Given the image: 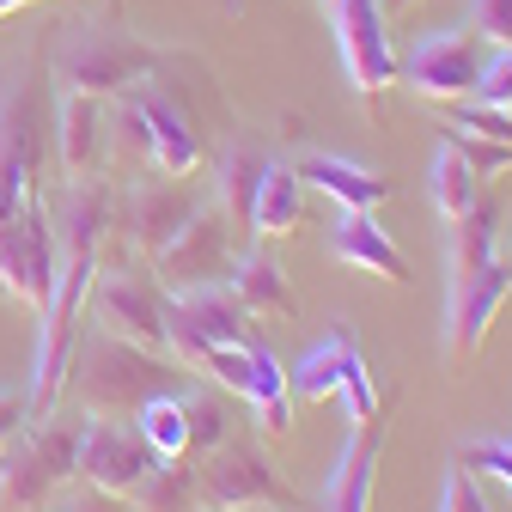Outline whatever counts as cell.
Returning <instances> with one entry per match:
<instances>
[{"label": "cell", "instance_id": "1", "mask_svg": "<svg viewBox=\"0 0 512 512\" xmlns=\"http://www.w3.org/2000/svg\"><path fill=\"white\" fill-rule=\"evenodd\" d=\"M512 299V263L500 256V220L488 202H476L464 220H452V250H445V360L464 366L488 324Z\"/></svg>", "mask_w": 512, "mask_h": 512}, {"label": "cell", "instance_id": "2", "mask_svg": "<svg viewBox=\"0 0 512 512\" xmlns=\"http://www.w3.org/2000/svg\"><path fill=\"white\" fill-rule=\"evenodd\" d=\"M165 378H171L165 354H147V348L122 342V336H110V330L80 336L74 366H68V384H74V397L86 403V415H122V409H141L153 391H171Z\"/></svg>", "mask_w": 512, "mask_h": 512}, {"label": "cell", "instance_id": "3", "mask_svg": "<svg viewBox=\"0 0 512 512\" xmlns=\"http://www.w3.org/2000/svg\"><path fill=\"white\" fill-rule=\"evenodd\" d=\"M74 445H80V421H68L61 409L25 421L19 439L0 445V506L37 512L43 500H55L74 482Z\"/></svg>", "mask_w": 512, "mask_h": 512}, {"label": "cell", "instance_id": "4", "mask_svg": "<svg viewBox=\"0 0 512 512\" xmlns=\"http://www.w3.org/2000/svg\"><path fill=\"white\" fill-rule=\"evenodd\" d=\"M43 86L37 74H13L0 86V226L13 214H25L43 189Z\"/></svg>", "mask_w": 512, "mask_h": 512}, {"label": "cell", "instance_id": "5", "mask_svg": "<svg viewBox=\"0 0 512 512\" xmlns=\"http://www.w3.org/2000/svg\"><path fill=\"white\" fill-rule=\"evenodd\" d=\"M153 49L116 25H80L55 49V80L61 92H92V98H122L153 74Z\"/></svg>", "mask_w": 512, "mask_h": 512}, {"label": "cell", "instance_id": "6", "mask_svg": "<svg viewBox=\"0 0 512 512\" xmlns=\"http://www.w3.org/2000/svg\"><path fill=\"white\" fill-rule=\"evenodd\" d=\"M196 506L202 512H250V506H293V488L287 476L256 452L250 439H220L202 452V470H196Z\"/></svg>", "mask_w": 512, "mask_h": 512}, {"label": "cell", "instance_id": "7", "mask_svg": "<svg viewBox=\"0 0 512 512\" xmlns=\"http://www.w3.org/2000/svg\"><path fill=\"white\" fill-rule=\"evenodd\" d=\"M86 311H92L98 330L135 342V348H147V354H165V287H159L147 269H135V263H116V269H110V263H104L98 281H92Z\"/></svg>", "mask_w": 512, "mask_h": 512}, {"label": "cell", "instance_id": "8", "mask_svg": "<svg viewBox=\"0 0 512 512\" xmlns=\"http://www.w3.org/2000/svg\"><path fill=\"white\" fill-rule=\"evenodd\" d=\"M153 445L141 439L135 421L122 415H80V445H74V482H92L104 494L135 500V488L153 476Z\"/></svg>", "mask_w": 512, "mask_h": 512}, {"label": "cell", "instance_id": "9", "mask_svg": "<svg viewBox=\"0 0 512 512\" xmlns=\"http://www.w3.org/2000/svg\"><path fill=\"white\" fill-rule=\"evenodd\" d=\"M116 122H122V135H135V147L147 153V165H153L159 177H183V183H189V177L208 165V147H202L196 128H189V116H183L177 104H165L159 92H147V86L122 92Z\"/></svg>", "mask_w": 512, "mask_h": 512}, {"label": "cell", "instance_id": "10", "mask_svg": "<svg viewBox=\"0 0 512 512\" xmlns=\"http://www.w3.org/2000/svg\"><path fill=\"white\" fill-rule=\"evenodd\" d=\"M330 31H336V49H342V68H348L354 98L378 110L384 92L397 86V49H391V31H384L378 0H336V7H330Z\"/></svg>", "mask_w": 512, "mask_h": 512}, {"label": "cell", "instance_id": "11", "mask_svg": "<svg viewBox=\"0 0 512 512\" xmlns=\"http://www.w3.org/2000/svg\"><path fill=\"white\" fill-rule=\"evenodd\" d=\"M61 269V244H55V220L43 214V202H31L25 214H13L0 226V293L13 305L37 311L55 287Z\"/></svg>", "mask_w": 512, "mask_h": 512}, {"label": "cell", "instance_id": "12", "mask_svg": "<svg viewBox=\"0 0 512 512\" xmlns=\"http://www.w3.org/2000/svg\"><path fill=\"white\" fill-rule=\"evenodd\" d=\"M476 74H482V55L470 31H433L397 61V80H409V92L427 104H464L476 92Z\"/></svg>", "mask_w": 512, "mask_h": 512}, {"label": "cell", "instance_id": "13", "mask_svg": "<svg viewBox=\"0 0 512 512\" xmlns=\"http://www.w3.org/2000/svg\"><path fill=\"white\" fill-rule=\"evenodd\" d=\"M153 275L165 293H183V287H202V281H226L232 275V250H226V214L220 208H202L177 226V238L153 256Z\"/></svg>", "mask_w": 512, "mask_h": 512}, {"label": "cell", "instance_id": "14", "mask_svg": "<svg viewBox=\"0 0 512 512\" xmlns=\"http://www.w3.org/2000/svg\"><path fill=\"white\" fill-rule=\"evenodd\" d=\"M196 214V196H189V183L183 177H141L135 189H128V202H122V232H128V250L135 256H153L177 238V226Z\"/></svg>", "mask_w": 512, "mask_h": 512}, {"label": "cell", "instance_id": "15", "mask_svg": "<svg viewBox=\"0 0 512 512\" xmlns=\"http://www.w3.org/2000/svg\"><path fill=\"white\" fill-rule=\"evenodd\" d=\"M384 439H391L384 415L348 427L342 452H336V470H330V482H324V512H372V482H378Z\"/></svg>", "mask_w": 512, "mask_h": 512}, {"label": "cell", "instance_id": "16", "mask_svg": "<svg viewBox=\"0 0 512 512\" xmlns=\"http://www.w3.org/2000/svg\"><path fill=\"white\" fill-rule=\"evenodd\" d=\"M55 159L68 177H98L104 171V147H110V128H104V98L92 92H61L55 98Z\"/></svg>", "mask_w": 512, "mask_h": 512}, {"label": "cell", "instance_id": "17", "mask_svg": "<svg viewBox=\"0 0 512 512\" xmlns=\"http://www.w3.org/2000/svg\"><path fill=\"white\" fill-rule=\"evenodd\" d=\"M330 256L342 269H354V275H378L391 287H409V256L397 250V238L384 232L372 214H342L336 232H330Z\"/></svg>", "mask_w": 512, "mask_h": 512}, {"label": "cell", "instance_id": "18", "mask_svg": "<svg viewBox=\"0 0 512 512\" xmlns=\"http://www.w3.org/2000/svg\"><path fill=\"white\" fill-rule=\"evenodd\" d=\"M305 220V177L281 159L263 165V177H256V196H250V214L244 226L256 232V244H275V238H293Z\"/></svg>", "mask_w": 512, "mask_h": 512}, {"label": "cell", "instance_id": "19", "mask_svg": "<svg viewBox=\"0 0 512 512\" xmlns=\"http://www.w3.org/2000/svg\"><path fill=\"white\" fill-rule=\"evenodd\" d=\"M226 287L244 299L250 317H275V324H293V317H299V293H293L287 269L269 256V244H256L250 256H238L232 275H226Z\"/></svg>", "mask_w": 512, "mask_h": 512}, {"label": "cell", "instance_id": "20", "mask_svg": "<svg viewBox=\"0 0 512 512\" xmlns=\"http://www.w3.org/2000/svg\"><path fill=\"white\" fill-rule=\"evenodd\" d=\"M293 171H299L311 189H324L342 214H372L384 196H391V183H384L378 171H366V165H354V159H342V153H311V159H299Z\"/></svg>", "mask_w": 512, "mask_h": 512}, {"label": "cell", "instance_id": "21", "mask_svg": "<svg viewBox=\"0 0 512 512\" xmlns=\"http://www.w3.org/2000/svg\"><path fill=\"white\" fill-rule=\"evenodd\" d=\"M360 360H366L360 342H354L348 330H336V336H324L317 348L299 354V366L287 372V384H293V397H305V403H330V397H342V378H348Z\"/></svg>", "mask_w": 512, "mask_h": 512}, {"label": "cell", "instance_id": "22", "mask_svg": "<svg viewBox=\"0 0 512 512\" xmlns=\"http://www.w3.org/2000/svg\"><path fill=\"white\" fill-rule=\"evenodd\" d=\"M244 403L256 415V427H263L269 439H287L293 433V384H287V366L250 342V384H244Z\"/></svg>", "mask_w": 512, "mask_h": 512}, {"label": "cell", "instance_id": "23", "mask_svg": "<svg viewBox=\"0 0 512 512\" xmlns=\"http://www.w3.org/2000/svg\"><path fill=\"white\" fill-rule=\"evenodd\" d=\"M135 427H141V439L153 445V458H189V452H196L183 391H153V397L135 409Z\"/></svg>", "mask_w": 512, "mask_h": 512}, {"label": "cell", "instance_id": "24", "mask_svg": "<svg viewBox=\"0 0 512 512\" xmlns=\"http://www.w3.org/2000/svg\"><path fill=\"white\" fill-rule=\"evenodd\" d=\"M427 196H433V214L452 226V220H464L476 202H482V189H476V171L464 165V153L452 147V141H439V153H433V165H427Z\"/></svg>", "mask_w": 512, "mask_h": 512}, {"label": "cell", "instance_id": "25", "mask_svg": "<svg viewBox=\"0 0 512 512\" xmlns=\"http://www.w3.org/2000/svg\"><path fill=\"white\" fill-rule=\"evenodd\" d=\"M135 506L141 512H183V506H196V470H183V458H159L153 476L135 488Z\"/></svg>", "mask_w": 512, "mask_h": 512}, {"label": "cell", "instance_id": "26", "mask_svg": "<svg viewBox=\"0 0 512 512\" xmlns=\"http://www.w3.org/2000/svg\"><path fill=\"white\" fill-rule=\"evenodd\" d=\"M263 153L256 147H232L226 153V165H220V214H232V220H244L250 214V196H256V177H263Z\"/></svg>", "mask_w": 512, "mask_h": 512}, {"label": "cell", "instance_id": "27", "mask_svg": "<svg viewBox=\"0 0 512 512\" xmlns=\"http://www.w3.org/2000/svg\"><path fill=\"white\" fill-rule=\"evenodd\" d=\"M445 141H452V147L464 153V165H470L476 177H500V171H512V141L470 135V128H458V122H445Z\"/></svg>", "mask_w": 512, "mask_h": 512}, {"label": "cell", "instance_id": "28", "mask_svg": "<svg viewBox=\"0 0 512 512\" xmlns=\"http://www.w3.org/2000/svg\"><path fill=\"white\" fill-rule=\"evenodd\" d=\"M458 464H464L470 476H494V482L512 494V433H488V439L464 445V452H458Z\"/></svg>", "mask_w": 512, "mask_h": 512}, {"label": "cell", "instance_id": "29", "mask_svg": "<svg viewBox=\"0 0 512 512\" xmlns=\"http://www.w3.org/2000/svg\"><path fill=\"white\" fill-rule=\"evenodd\" d=\"M439 512H494L488 506V494H482V482L452 458V470H445V488H439Z\"/></svg>", "mask_w": 512, "mask_h": 512}, {"label": "cell", "instance_id": "30", "mask_svg": "<svg viewBox=\"0 0 512 512\" xmlns=\"http://www.w3.org/2000/svg\"><path fill=\"white\" fill-rule=\"evenodd\" d=\"M470 98L476 104H494V110H512V49H494V61H482Z\"/></svg>", "mask_w": 512, "mask_h": 512}, {"label": "cell", "instance_id": "31", "mask_svg": "<svg viewBox=\"0 0 512 512\" xmlns=\"http://www.w3.org/2000/svg\"><path fill=\"white\" fill-rule=\"evenodd\" d=\"M470 37H488L494 49H512V0H470Z\"/></svg>", "mask_w": 512, "mask_h": 512}, {"label": "cell", "instance_id": "32", "mask_svg": "<svg viewBox=\"0 0 512 512\" xmlns=\"http://www.w3.org/2000/svg\"><path fill=\"white\" fill-rule=\"evenodd\" d=\"M189 403V433H196V445L208 452V445H220L226 439V409H220V397H183Z\"/></svg>", "mask_w": 512, "mask_h": 512}, {"label": "cell", "instance_id": "33", "mask_svg": "<svg viewBox=\"0 0 512 512\" xmlns=\"http://www.w3.org/2000/svg\"><path fill=\"white\" fill-rule=\"evenodd\" d=\"M37 512H128V500H122V494H104V488H92V482H80L74 494L43 500Z\"/></svg>", "mask_w": 512, "mask_h": 512}, {"label": "cell", "instance_id": "34", "mask_svg": "<svg viewBox=\"0 0 512 512\" xmlns=\"http://www.w3.org/2000/svg\"><path fill=\"white\" fill-rule=\"evenodd\" d=\"M25 421H31V403H25V391H0V445H7V439H19V433H25Z\"/></svg>", "mask_w": 512, "mask_h": 512}, {"label": "cell", "instance_id": "35", "mask_svg": "<svg viewBox=\"0 0 512 512\" xmlns=\"http://www.w3.org/2000/svg\"><path fill=\"white\" fill-rule=\"evenodd\" d=\"M415 7H421V0H378L384 19H403V13H415Z\"/></svg>", "mask_w": 512, "mask_h": 512}, {"label": "cell", "instance_id": "36", "mask_svg": "<svg viewBox=\"0 0 512 512\" xmlns=\"http://www.w3.org/2000/svg\"><path fill=\"white\" fill-rule=\"evenodd\" d=\"M19 7H31V0H0V19H7V13H19Z\"/></svg>", "mask_w": 512, "mask_h": 512}, {"label": "cell", "instance_id": "37", "mask_svg": "<svg viewBox=\"0 0 512 512\" xmlns=\"http://www.w3.org/2000/svg\"><path fill=\"white\" fill-rule=\"evenodd\" d=\"M250 512H287V506H250Z\"/></svg>", "mask_w": 512, "mask_h": 512}, {"label": "cell", "instance_id": "38", "mask_svg": "<svg viewBox=\"0 0 512 512\" xmlns=\"http://www.w3.org/2000/svg\"><path fill=\"white\" fill-rule=\"evenodd\" d=\"M506 263H512V232H506Z\"/></svg>", "mask_w": 512, "mask_h": 512}, {"label": "cell", "instance_id": "39", "mask_svg": "<svg viewBox=\"0 0 512 512\" xmlns=\"http://www.w3.org/2000/svg\"><path fill=\"white\" fill-rule=\"evenodd\" d=\"M330 7H336V0H324V13H330Z\"/></svg>", "mask_w": 512, "mask_h": 512}]
</instances>
